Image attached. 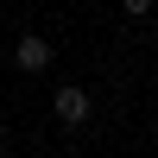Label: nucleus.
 <instances>
[{"mask_svg":"<svg viewBox=\"0 0 158 158\" xmlns=\"http://www.w3.org/2000/svg\"><path fill=\"white\" fill-rule=\"evenodd\" d=\"M0 38H6V25H0Z\"/></svg>","mask_w":158,"mask_h":158,"instance_id":"nucleus-4","label":"nucleus"},{"mask_svg":"<svg viewBox=\"0 0 158 158\" xmlns=\"http://www.w3.org/2000/svg\"><path fill=\"white\" fill-rule=\"evenodd\" d=\"M13 63H19L25 76H38V70H51V38H38V32H25L19 44H13Z\"/></svg>","mask_w":158,"mask_h":158,"instance_id":"nucleus-2","label":"nucleus"},{"mask_svg":"<svg viewBox=\"0 0 158 158\" xmlns=\"http://www.w3.org/2000/svg\"><path fill=\"white\" fill-rule=\"evenodd\" d=\"M120 6L133 13V19H146V13H152V0H120Z\"/></svg>","mask_w":158,"mask_h":158,"instance_id":"nucleus-3","label":"nucleus"},{"mask_svg":"<svg viewBox=\"0 0 158 158\" xmlns=\"http://www.w3.org/2000/svg\"><path fill=\"white\" fill-rule=\"evenodd\" d=\"M51 114H57L63 127H89V114H95V101H89V89L63 82V89H57V101H51Z\"/></svg>","mask_w":158,"mask_h":158,"instance_id":"nucleus-1","label":"nucleus"}]
</instances>
